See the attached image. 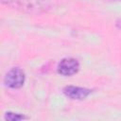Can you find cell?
I'll return each mask as SVG.
<instances>
[{
	"mask_svg": "<svg viewBox=\"0 0 121 121\" xmlns=\"http://www.w3.org/2000/svg\"><path fill=\"white\" fill-rule=\"evenodd\" d=\"M5 118L7 120H9V121H19V120H23V119H26V117L20 114V113H14V112H7L6 115H5Z\"/></svg>",
	"mask_w": 121,
	"mask_h": 121,
	"instance_id": "cell-5",
	"label": "cell"
},
{
	"mask_svg": "<svg viewBox=\"0 0 121 121\" xmlns=\"http://www.w3.org/2000/svg\"><path fill=\"white\" fill-rule=\"evenodd\" d=\"M1 2L13 9L28 13L44 12L50 8L47 0H1Z\"/></svg>",
	"mask_w": 121,
	"mask_h": 121,
	"instance_id": "cell-1",
	"label": "cell"
},
{
	"mask_svg": "<svg viewBox=\"0 0 121 121\" xmlns=\"http://www.w3.org/2000/svg\"><path fill=\"white\" fill-rule=\"evenodd\" d=\"M25 78L26 76L24 71L16 67V68H12L6 74L4 78V82L6 86H8L9 88L18 89L23 86L25 82Z\"/></svg>",
	"mask_w": 121,
	"mask_h": 121,
	"instance_id": "cell-2",
	"label": "cell"
},
{
	"mask_svg": "<svg viewBox=\"0 0 121 121\" xmlns=\"http://www.w3.org/2000/svg\"><path fill=\"white\" fill-rule=\"evenodd\" d=\"M78 69L79 62L77 59L74 58H65L61 60L58 65V73L65 77L75 75L76 73H78Z\"/></svg>",
	"mask_w": 121,
	"mask_h": 121,
	"instance_id": "cell-3",
	"label": "cell"
},
{
	"mask_svg": "<svg viewBox=\"0 0 121 121\" xmlns=\"http://www.w3.org/2000/svg\"><path fill=\"white\" fill-rule=\"evenodd\" d=\"M117 26H118L119 28H121V20L118 21V23H117Z\"/></svg>",
	"mask_w": 121,
	"mask_h": 121,
	"instance_id": "cell-6",
	"label": "cell"
},
{
	"mask_svg": "<svg viewBox=\"0 0 121 121\" xmlns=\"http://www.w3.org/2000/svg\"><path fill=\"white\" fill-rule=\"evenodd\" d=\"M63 94L71 99H84L91 94V90L78 86H66Z\"/></svg>",
	"mask_w": 121,
	"mask_h": 121,
	"instance_id": "cell-4",
	"label": "cell"
}]
</instances>
